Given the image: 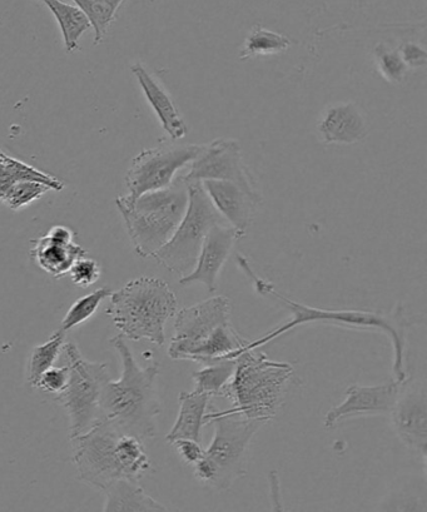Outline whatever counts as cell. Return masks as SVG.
<instances>
[{
	"instance_id": "cell-1",
	"label": "cell",
	"mask_w": 427,
	"mask_h": 512,
	"mask_svg": "<svg viewBox=\"0 0 427 512\" xmlns=\"http://www.w3.org/2000/svg\"><path fill=\"white\" fill-rule=\"evenodd\" d=\"M237 263L243 273L250 278L253 287H255V290L260 295L280 303L281 306L291 313L289 320L283 322L275 330L268 332L267 335L258 338V340L248 341V344L242 351L261 349L262 346L270 344L276 338L295 330L297 327L314 325V323L350 328V330L381 332L389 337L391 342L392 375H394V379L397 381L409 379L406 371V335L409 332L410 321L401 303H397L389 312L324 310V308H316L292 301L290 298L282 295L275 285L257 275L245 256L238 255Z\"/></svg>"
},
{
	"instance_id": "cell-2",
	"label": "cell",
	"mask_w": 427,
	"mask_h": 512,
	"mask_svg": "<svg viewBox=\"0 0 427 512\" xmlns=\"http://www.w3.org/2000/svg\"><path fill=\"white\" fill-rule=\"evenodd\" d=\"M111 345L121 359L122 375L103 387L102 419L113 422L124 434L141 440L153 439L157 435V417L162 411L157 391L160 364L139 366L122 335L113 337Z\"/></svg>"
},
{
	"instance_id": "cell-3",
	"label": "cell",
	"mask_w": 427,
	"mask_h": 512,
	"mask_svg": "<svg viewBox=\"0 0 427 512\" xmlns=\"http://www.w3.org/2000/svg\"><path fill=\"white\" fill-rule=\"evenodd\" d=\"M230 298L216 296L176 313L175 335L168 356L173 360L210 365L236 360L248 341L231 323Z\"/></svg>"
},
{
	"instance_id": "cell-4",
	"label": "cell",
	"mask_w": 427,
	"mask_h": 512,
	"mask_svg": "<svg viewBox=\"0 0 427 512\" xmlns=\"http://www.w3.org/2000/svg\"><path fill=\"white\" fill-rule=\"evenodd\" d=\"M295 370L287 362L268 359L257 350L242 351L236 357V369L222 397L232 401L228 410L208 407L215 415H238L261 422L275 419L281 409Z\"/></svg>"
},
{
	"instance_id": "cell-5",
	"label": "cell",
	"mask_w": 427,
	"mask_h": 512,
	"mask_svg": "<svg viewBox=\"0 0 427 512\" xmlns=\"http://www.w3.org/2000/svg\"><path fill=\"white\" fill-rule=\"evenodd\" d=\"M106 313L124 338L165 345L166 323L177 313V298L163 280L139 277L112 292Z\"/></svg>"
},
{
	"instance_id": "cell-6",
	"label": "cell",
	"mask_w": 427,
	"mask_h": 512,
	"mask_svg": "<svg viewBox=\"0 0 427 512\" xmlns=\"http://www.w3.org/2000/svg\"><path fill=\"white\" fill-rule=\"evenodd\" d=\"M134 250L143 258L161 250L180 226L188 207L187 185L178 182L163 190L147 192L136 200L117 198Z\"/></svg>"
},
{
	"instance_id": "cell-7",
	"label": "cell",
	"mask_w": 427,
	"mask_h": 512,
	"mask_svg": "<svg viewBox=\"0 0 427 512\" xmlns=\"http://www.w3.org/2000/svg\"><path fill=\"white\" fill-rule=\"evenodd\" d=\"M215 434L202 459L193 466L196 479L217 490H230L247 475V454L253 436L265 422L238 415H215L207 411L206 425Z\"/></svg>"
},
{
	"instance_id": "cell-8",
	"label": "cell",
	"mask_w": 427,
	"mask_h": 512,
	"mask_svg": "<svg viewBox=\"0 0 427 512\" xmlns=\"http://www.w3.org/2000/svg\"><path fill=\"white\" fill-rule=\"evenodd\" d=\"M63 351L71 374L66 390L54 397V401L67 411L73 439L91 430L102 419V391L111 376L107 364L84 359L74 342L64 344Z\"/></svg>"
},
{
	"instance_id": "cell-9",
	"label": "cell",
	"mask_w": 427,
	"mask_h": 512,
	"mask_svg": "<svg viewBox=\"0 0 427 512\" xmlns=\"http://www.w3.org/2000/svg\"><path fill=\"white\" fill-rule=\"evenodd\" d=\"M188 207L171 240L152 257L166 270L186 276L193 270L208 231L227 223L212 205L201 182L186 183ZM228 225V223H227Z\"/></svg>"
},
{
	"instance_id": "cell-10",
	"label": "cell",
	"mask_w": 427,
	"mask_h": 512,
	"mask_svg": "<svg viewBox=\"0 0 427 512\" xmlns=\"http://www.w3.org/2000/svg\"><path fill=\"white\" fill-rule=\"evenodd\" d=\"M122 434L113 422L101 419L91 430L71 439L73 464L79 479L101 491L114 481L124 479L118 450Z\"/></svg>"
},
{
	"instance_id": "cell-11",
	"label": "cell",
	"mask_w": 427,
	"mask_h": 512,
	"mask_svg": "<svg viewBox=\"0 0 427 512\" xmlns=\"http://www.w3.org/2000/svg\"><path fill=\"white\" fill-rule=\"evenodd\" d=\"M206 144L162 142L134 157L126 176L128 200H136L147 192L168 188L178 171L200 156Z\"/></svg>"
},
{
	"instance_id": "cell-12",
	"label": "cell",
	"mask_w": 427,
	"mask_h": 512,
	"mask_svg": "<svg viewBox=\"0 0 427 512\" xmlns=\"http://www.w3.org/2000/svg\"><path fill=\"white\" fill-rule=\"evenodd\" d=\"M181 180L185 183L231 181L247 190L258 192L255 178L243 162L240 144L230 138H220L206 144L200 156L191 163L190 171Z\"/></svg>"
},
{
	"instance_id": "cell-13",
	"label": "cell",
	"mask_w": 427,
	"mask_h": 512,
	"mask_svg": "<svg viewBox=\"0 0 427 512\" xmlns=\"http://www.w3.org/2000/svg\"><path fill=\"white\" fill-rule=\"evenodd\" d=\"M392 426L402 444L419 452L422 460L427 455V395L425 386L405 382L390 412Z\"/></svg>"
},
{
	"instance_id": "cell-14",
	"label": "cell",
	"mask_w": 427,
	"mask_h": 512,
	"mask_svg": "<svg viewBox=\"0 0 427 512\" xmlns=\"http://www.w3.org/2000/svg\"><path fill=\"white\" fill-rule=\"evenodd\" d=\"M406 381L392 379L384 385L350 386L346 390L345 400L327 412L324 421L326 429H332L342 420L351 417L390 415Z\"/></svg>"
},
{
	"instance_id": "cell-15",
	"label": "cell",
	"mask_w": 427,
	"mask_h": 512,
	"mask_svg": "<svg viewBox=\"0 0 427 512\" xmlns=\"http://www.w3.org/2000/svg\"><path fill=\"white\" fill-rule=\"evenodd\" d=\"M243 236L245 233L227 223L213 226L202 243L195 267L188 275L181 277V285L190 286L201 283L208 291L215 292L218 276L236 242Z\"/></svg>"
},
{
	"instance_id": "cell-16",
	"label": "cell",
	"mask_w": 427,
	"mask_h": 512,
	"mask_svg": "<svg viewBox=\"0 0 427 512\" xmlns=\"http://www.w3.org/2000/svg\"><path fill=\"white\" fill-rule=\"evenodd\" d=\"M203 190L228 225L246 233L261 202L260 193L231 181H202Z\"/></svg>"
},
{
	"instance_id": "cell-17",
	"label": "cell",
	"mask_w": 427,
	"mask_h": 512,
	"mask_svg": "<svg viewBox=\"0 0 427 512\" xmlns=\"http://www.w3.org/2000/svg\"><path fill=\"white\" fill-rule=\"evenodd\" d=\"M327 144H355L369 134L364 113L355 103H337L327 107L317 124Z\"/></svg>"
},
{
	"instance_id": "cell-18",
	"label": "cell",
	"mask_w": 427,
	"mask_h": 512,
	"mask_svg": "<svg viewBox=\"0 0 427 512\" xmlns=\"http://www.w3.org/2000/svg\"><path fill=\"white\" fill-rule=\"evenodd\" d=\"M131 71L136 76L148 103L151 104L168 136L173 141H180V139L185 138L188 131L186 123L166 89L147 71L143 64L134 63Z\"/></svg>"
},
{
	"instance_id": "cell-19",
	"label": "cell",
	"mask_w": 427,
	"mask_h": 512,
	"mask_svg": "<svg viewBox=\"0 0 427 512\" xmlns=\"http://www.w3.org/2000/svg\"><path fill=\"white\" fill-rule=\"evenodd\" d=\"M212 397L196 390L182 391L178 396L180 411L166 440L173 444L177 440H193L201 442L202 427Z\"/></svg>"
},
{
	"instance_id": "cell-20",
	"label": "cell",
	"mask_w": 427,
	"mask_h": 512,
	"mask_svg": "<svg viewBox=\"0 0 427 512\" xmlns=\"http://www.w3.org/2000/svg\"><path fill=\"white\" fill-rule=\"evenodd\" d=\"M86 255V250L76 242L62 243L47 235L34 240L31 248L34 262L54 278L68 275L74 262Z\"/></svg>"
},
{
	"instance_id": "cell-21",
	"label": "cell",
	"mask_w": 427,
	"mask_h": 512,
	"mask_svg": "<svg viewBox=\"0 0 427 512\" xmlns=\"http://www.w3.org/2000/svg\"><path fill=\"white\" fill-rule=\"evenodd\" d=\"M106 504L103 511H168L165 505L160 504L147 494L137 481L119 479L109 485L106 490Z\"/></svg>"
},
{
	"instance_id": "cell-22",
	"label": "cell",
	"mask_w": 427,
	"mask_h": 512,
	"mask_svg": "<svg viewBox=\"0 0 427 512\" xmlns=\"http://www.w3.org/2000/svg\"><path fill=\"white\" fill-rule=\"evenodd\" d=\"M52 12L58 23L67 53H73L79 48V38L92 28L91 22L81 9L61 0H39Z\"/></svg>"
},
{
	"instance_id": "cell-23",
	"label": "cell",
	"mask_w": 427,
	"mask_h": 512,
	"mask_svg": "<svg viewBox=\"0 0 427 512\" xmlns=\"http://www.w3.org/2000/svg\"><path fill=\"white\" fill-rule=\"evenodd\" d=\"M22 181L43 183V185L56 192H61L64 188V183L59 181L58 178L39 171V169L19 161V159L9 157L0 149V190Z\"/></svg>"
},
{
	"instance_id": "cell-24",
	"label": "cell",
	"mask_w": 427,
	"mask_h": 512,
	"mask_svg": "<svg viewBox=\"0 0 427 512\" xmlns=\"http://www.w3.org/2000/svg\"><path fill=\"white\" fill-rule=\"evenodd\" d=\"M291 47V39L283 34L268 31L262 26L253 27L246 38L245 47L240 53L241 61L256 56H267L287 51Z\"/></svg>"
},
{
	"instance_id": "cell-25",
	"label": "cell",
	"mask_w": 427,
	"mask_h": 512,
	"mask_svg": "<svg viewBox=\"0 0 427 512\" xmlns=\"http://www.w3.org/2000/svg\"><path fill=\"white\" fill-rule=\"evenodd\" d=\"M66 333L61 330L54 333L43 345L34 347L31 359L28 364V382L32 387H36L39 377L44 371L51 369L56 364L58 357L61 356L64 349Z\"/></svg>"
},
{
	"instance_id": "cell-26",
	"label": "cell",
	"mask_w": 427,
	"mask_h": 512,
	"mask_svg": "<svg viewBox=\"0 0 427 512\" xmlns=\"http://www.w3.org/2000/svg\"><path fill=\"white\" fill-rule=\"evenodd\" d=\"M236 360H225L205 365L193 374L195 390L211 397L222 396L223 390L235 374Z\"/></svg>"
},
{
	"instance_id": "cell-27",
	"label": "cell",
	"mask_w": 427,
	"mask_h": 512,
	"mask_svg": "<svg viewBox=\"0 0 427 512\" xmlns=\"http://www.w3.org/2000/svg\"><path fill=\"white\" fill-rule=\"evenodd\" d=\"M112 292V288L106 286L98 288V290L89 293L87 296L78 298L71 308H69L66 317L63 318L62 325L59 330L66 333L71 331L72 328L81 326L83 323L89 321V318L96 315V312L98 311L99 306L102 305V302L111 297Z\"/></svg>"
},
{
	"instance_id": "cell-28",
	"label": "cell",
	"mask_w": 427,
	"mask_h": 512,
	"mask_svg": "<svg viewBox=\"0 0 427 512\" xmlns=\"http://www.w3.org/2000/svg\"><path fill=\"white\" fill-rule=\"evenodd\" d=\"M49 191H52L51 188L39 182L22 181L13 183V185L0 190V206L4 205L13 211H17L19 208L38 201Z\"/></svg>"
},
{
	"instance_id": "cell-29",
	"label": "cell",
	"mask_w": 427,
	"mask_h": 512,
	"mask_svg": "<svg viewBox=\"0 0 427 512\" xmlns=\"http://www.w3.org/2000/svg\"><path fill=\"white\" fill-rule=\"evenodd\" d=\"M76 6L86 14L94 29V44L98 46L103 42L104 36L116 18L118 9L99 0H73Z\"/></svg>"
},
{
	"instance_id": "cell-30",
	"label": "cell",
	"mask_w": 427,
	"mask_h": 512,
	"mask_svg": "<svg viewBox=\"0 0 427 512\" xmlns=\"http://www.w3.org/2000/svg\"><path fill=\"white\" fill-rule=\"evenodd\" d=\"M377 69L382 77L390 83H401L404 81L407 73L406 63L401 54L396 49H391L385 43H380L374 51Z\"/></svg>"
},
{
	"instance_id": "cell-31",
	"label": "cell",
	"mask_w": 427,
	"mask_h": 512,
	"mask_svg": "<svg viewBox=\"0 0 427 512\" xmlns=\"http://www.w3.org/2000/svg\"><path fill=\"white\" fill-rule=\"evenodd\" d=\"M68 275L71 276L74 285L88 288L101 278L102 268L97 261L89 260V258L83 256L74 262Z\"/></svg>"
},
{
	"instance_id": "cell-32",
	"label": "cell",
	"mask_w": 427,
	"mask_h": 512,
	"mask_svg": "<svg viewBox=\"0 0 427 512\" xmlns=\"http://www.w3.org/2000/svg\"><path fill=\"white\" fill-rule=\"evenodd\" d=\"M69 374H71V371H69L68 365L64 367L53 366L51 369L43 372L34 389H39L56 396L62 394L68 386Z\"/></svg>"
},
{
	"instance_id": "cell-33",
	"label": "cell",
	"mask_w": 427,
	"mask_h": 512,
	"mask_svg": "<svg viewBox=\"0 0 427 512\" xmlns=\"http://www.w3.org/2000/svg\"><path fill=\"white\" fill-rule=\"evenodd\" d=\"M172 445L176 446L178 455L188 466H195L205 455V450L201 447V442L193 440H177Z\"/></svg>"
},
{
	"instance_id": "cell-34",
	"label": "cell",
	"mask_w": 427,
	"mask_h": 512,
	"mask_svg": "<svg viewBox=\"0 0 427 512\" xmlns=\"http://www.w3.org/2000/svg\"><path fill=\"white\" fill-rule=\"evenodd\" d=\"M399 52L407 67L417 68L426 64V52L415 43L402 44Z\"/></svg>"
},
{
	"instance_id": "cell-35",
	"label": "cell",
	"mask_w": 427,
	"mask_h": 512,
	"mask_svg": "<svg viewBox=\"0 0 427 512\" xmlns=\"http://www.w3.org/2000/svg\"><path fill=\"white\" fill-rule=\"evenodd\" d=\"M99 2L107 3L109 6L119 9V7L122 6L124 0H99Z\"/></svg>"
}]
</instances>
